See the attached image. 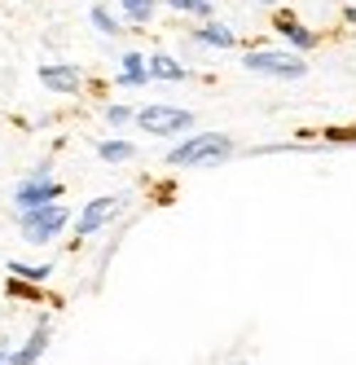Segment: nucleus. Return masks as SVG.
Wrapping results in <instances>:
<instances>
[{
    "label": "nucleus",
    "mask_w": 356,
    "mask_h": 365,
    "mask_svg": "<svg viewBox=\"0 0 356 365\" xmlns=\"http://www.w3.org/2000/svg\"><path fill=\"white\" fill-rule=\"evenodd\" d=\"M93 27H97V31H101V36H119V27H115V18H110V14H106V9H101V5H97V9H93Z\"/></svg>",
    "instance_id": "17"
},
{
    "label": "nucleus",
    "mask_w": 356,
    "mask_h": 365,
    "mask_svg": "<svg viewBox=\"0 0 356 365\" xmlns=\"http://www.w3.org/2000/svg\"><path fill=\"white\" fill-rule=\"evenodd\" d=\"M242 66L256 75H273V80H303L308 75V62L299 53H277V48H251L242 58Z\"/></svg>",
    "instance_id": "2"
},
{
    "label": "nucleus",
    "mask_w": 356,
    "mask_h": 365,
    "mask_svg": "<svg viewBox=\"0 0 356 365\" xmlns=\"http://www.w3.org/2000/svg\"><path fill=\"white\" fill-rule=\"evenodd\" d=\"M198 40L207 44V48H234V44H238V36L229 31L224 22H202V27H198Z\"/></svg>",
    "instance_id": "11"
},
{
    "label": "nucleus",
    "mask_w": 356,
    "mask_h": 365,
    "mask_svg": "<svg viewBox=\"0 0 356 365\" xmlns=\"http://www.w3.org/2000/svg\"><path fill=\"white\" fill-rule=\"evenodd\" d=\"M58 180H48V176H31V180H22V185L14 190V202L27 212V207H44V202H58Z\"/></svg>",
    "instance_id": "6"
},
{
    "label": "nucleus",
    "mask_w": 356,
    "mask_h": 365,
    "mask_svg": "<svg viewBox=\"0 0 356 365\" xmlns=\"http://www.w3.org/2000/svg\"><path fill=\"white\" fill-rule=\"evenodd\" d=\"M48 339H53V330H48V317L31 330V339L22 344V352L18 356H9V365H36L40 356H44V348H48Z\"/></svg>",
    "instance_id": "9"
},
{
    "label": "nucleus",
    "mask_w": 356,
    "mask_h": 365,
    "mask_svg": "<svg viewBox=\"0 0 356 365\" xmlns=\"http://www.w3.org/2000/svg\"><path fill=\"white\" fill-rule=\"evenodd\" d=\"M224 159H234V137H224V133H198L167 154L172 168H216Z\"/></svg>",
    "instance_id": "1"
},
{
    "label": "nucleus",
    "mask_w": 356,
    "mask_h": 365,
    "mask_svg": "<svg viewBox=\"0 0 356 365\" xmlns=\"http://www.w3.org/2000/svg\"><path fill=\"white\" fill-rule=\"evenodd\" d=\"M145 80H150V66H145V58H141V53H128V58H123V71H119V84L141 88Z\"/></svg>",
    "instance_id": "12"
},
{
    "label": "nucleus",
    "mask_w": 356,
    "mask_h": 365,
    "mask_svg": "<svg viewBox=\"0 0 356 365\" xmlns=\"http://www.w3.org/2000/svg\"><path fill=\"white\" fill-rule=\"evenodd\" d=\"M9 273H14V277H27V282H44V277H48V264H22V259H14Z\"/></svg>",
    "instance_id": "16"
},
{
    "label": "nucleus",
    "mask_w": 356,
    "mask_h": 365,
    "mask_svg": "<svg viewBox=\"0 0 356 365\" xmlns=\"http://www.w3.org/2000/svg\"><path fill=\"white\" fill-rule=\"evenodd\" d=\"M132 154H137V150H132L128 141H106V145H101V159H106V163H128Z\"/></svg>",
    "instance_id": "15"
},
{
    "label": "nucleus",
    "mask_w": 356,
    "mask_h": 365,
    "mask_svg": "<svg viewBox=\"0 0 356 365\" xmlns=\"http://www.w3.org/2000/svg\"><path fill=\"white\" fill-rule=\"evenodd\" d=\"M123 14H128V22H137V27H145L150 18H155V5L159 0H119Z\"/></svg>",
    "instance_id": "13"
},
{
    "label": "nucleus",
    "mask_w": 356,
    "mask_h": 365,
    "mask_svg": "<svg viewBox=\"0 0 356 365\" xmlns=\"http://www.w3.org/2000/svg\"><path fill=\"white\" fill-rule=\"evenodd\" d=\"M343 18H347V22H352V27H356V5H352V9H343Z\"/></svg>",
    "instance_id": "20"
},
{
    "label": "nucleus",
    "mask_w": 356,
    "mask_h": 365,
    "mask_svg": "<svg viewBox=\"0 0 356 365\" xmlns=\"http://www.w3.org/2000/svg\"><path fill=\"white\" fill-rule=\"evenodd\" d=\"M119 216V198H93L84 212H80V220H75V233H80V242L88 238V233H97L101 225H110Z\"/></svg>",
    "instance_id": "5"
},
{
    "label": "nucleus",
    "mask_w": 356,
    "mask_h": 365,
    "mask_svg": "<svg viewBox=\"0 0 356 365\" xmlns=\"http://www.w3.org/2000/svg\"><path fill=\"white\" fill-rule=\"evenodd\" d=\"M9 295H22V299H40L36 286H22V282H9Z\"/></svg>",
    "instance_id": "19"
},
{
    "label": "nucleus",
    "mask_w": 356,
    "mask_h": 365,
    "mask_svg": "<svg viewBox=\"0 0 356 365\" xmlns=\"http://www.w3.org/2000/svg\"><path fill=\"white\" fill-rule=\"evenodd\" d=\"M40 84L48 93H80V71L75 66H40Z\"/></svg>",
    "instance_id": "8"
},
{
    "label": "nucleus",
    "mask_w": 356,
    "mask_h": 365,
    "mask_svg": "<svg viewBox=\"0 0 356 365\" xmlns=\"http://www.w3.org/2000/svg\"><path fill=\"white\" fill-rule=\"evenodd\" d=\"M0 365H9V352H5V348H0Z\"/></svg>",
    "instance_id": "21"
},
{
    "label": "nucleus",
    "mask_w": 356,
    "mask_h": 365,
    "mask_svg": "<svg viewBox=\"0 0 356 365\" xmlns=\"http://www.w3.org/2000/svg\"><path fill=\"white\" fill-rule=\"evenodd\" d=\"M106 119H110L115 128H123V123L132 119V110H128V106H110V110H106Z\"/></svg>",
    "instance_id": "18"
},
{
    "label": "nucleus",
    "mask_w": 356,
    "mask_h": 365,
    "mask_svg": "<svg viewBox=\"0 0 356 365\" xmlns=\"http://www.w3.org/2000/svg\"><path fill=\"white\" fill-rule=\"evenodd\" d=\"M260 5H273V0H260Z\"/></svg>",
    "instance_id": "22"
},
{
    "label": "nucleus",
    "mask_w": 356,
    "mask_h": 365,
    "mask_svg": "<svg viewBox=\"0 0 356 365\" xmlns=\"http://www.w3.org/2000/svg\"><path fill=\"white\" fill-rule=\"evenodd\" d=\"M66 220H70V212H66L62 202L27 207V212L18 216V225H22V238H27V242H48V238H58V233L66 229Z\"/></svg>",
    "instance_id": "3"
},
{
    "label": "nucleus",
    "mask_w": 356,
    "mask_h": 365,
    "mask_svg": "<svg viewBox=\"0 0 356 365\" xmlns=\"http://www.w3.org/2000/svg\"><path fill=\"white\" fill-rule=\"evenodd\" d=\"M167 5H172L176 14H194V18H202V22H211V0H167Z\"/></svg>",
    "instance_id": "14"
},
{
    "label": "nucleus",
    "mask_w": 356,
    "mask_h": 365,
    "mask_svg": "<svg viewBox=\"0 0 356 365\" xmlns=\"http://www.w3.org/2000/svg\"><path fill=\"white\" fill-rule=\"evenodd\" d=\"M137 123L145 128V133H155V137H172V133L194 128V115L185 106H163V101H155V106H141L137 110Z\"/></svg>",
    "instance_id": "4"
},
{
    "label": "nucleus",
    "mask_w": 356,
    "mask_h": 365,
    "mask_svg": "<svg viewBox=\"0 0 356 365\" xmlns=\"http://www.w3.org/2000/svg\"><path fill=\"white\" fill-rule=\"evenodd\" d=\"M145 66H150V80H167V84H181L185 80V66L176 62V58H167V53L145 58Z\"/></svg>",
    "instance_id": "10"
},
{
    "label": "nucleus",
    "mask_w": 356,
    "mask_h": 365,
    "mask_svg": "<svg viewBox=\"0 0 356 365\" xmlns=\"http://www.w3.org/2000/svg\"><path fill=\"white\" fill-rule=\"evenodd\" d=\"M273 27H277V36H286L290 48H317V31H308L290 9H277L273 14Z\"/></svg>",
    "instance_id": "7"
}]
</instances>
